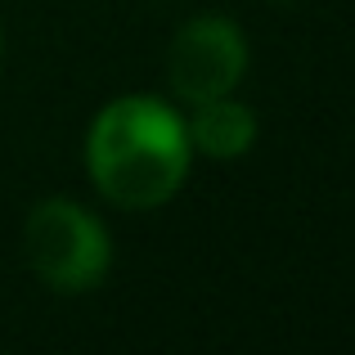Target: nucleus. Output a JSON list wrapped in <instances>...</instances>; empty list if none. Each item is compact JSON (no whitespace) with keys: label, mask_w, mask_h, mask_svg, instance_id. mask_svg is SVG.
<instances>
[{"label":"nucleus","mask_w":355,"mask_h":355,"mask_svg":"<svg viewBox=\"0 0 355 355\" xmlns=\"http://www.w3.org/2000/svg\"><path fill=\"white\" fill-rule=\"evenodd\" d=\"M184 117L157 95H121L90 121L86 166L95 189L130 211L162 207L189 175Z\"/></svg>","instance_id":"nucleus-1"},{"label":"nucleus","mask_w":355,"mask_h":355,"mask_svg":"<svg viewBox=\"0 0 355 355\" xmlns=\"http://www.w3.org/2000/svg\"><path fill=\"white\" fill-rule=\"evenodd\" d=\"M27 261L54 293H86L113 266V243L108 230L90 216L81 202L50 198L27 216L23 230Z\"/></svg>","instance_id":"nucleus-2"},{"label":"nucleus","mask_w":355,"mask_h":355,"mask_svg":"<svg viewBox=\"0 0 355 355\" xmlns=\"http://www.w3.org/2000/svg\"><path fill=\"white\" fill-rule=\"evenodd\" d=\"M184 130H189V144L198 148V153L230 162V157H243L252 148V139H257V117H252V108H243L239 99L216 95V99L193 104V117L184 121Z\"/></svg>","instance_id":"nucleus-4"},{"label":"nucleus","mask_w":355,"mask_h":355,"mask_svg":"<svg viewBox=\"0 0 355 355\" xmlns=\"http://www.w3.org/2000/svg\"><path fill=\"white\" fill-rule=\"evenodd\" d=\"M243 72H248V41L220 14H202L184 23L171 41V54H166L171 90L189 104L230 95L243 81Z\"/></svg>","instance_id":"nucleus-3"}]
</instances>
